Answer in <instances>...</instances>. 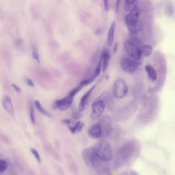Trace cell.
Masks as SVG:
<instances>
[{"label":"cell","instance_id":"6da1fadb","mask_svg":"<svg viewBox=\"0 0 175 175\" xmlns=\"http://www.w3.org/2000/svg\"><path fill=\"white\" fill-rule=\"evenodd\" d=\"M134 142L128 141L119 148L116 153L115 163L117 165H123L130 160L137 149Z\"/></svg>","mask_w":175,"mask_h":175},{"label":"cell","instance_id":"7a4b0ae2","mask_svg":"<svg viewBox=\"0 0 175 175\" xmlns=\"http://www.w3.org/2000/svg\"><path fill=\"white\" fill-rule=\"evenodd\" d=\"M82 157L86 166L93 171H100L102 162L96 155L93 146L84 149L82 152Z\"/></svg>","mask_w":175,"mask_h":175},{"label":"cell","instance_id":"3957f363","mask_svg":"<svg viewBox=\"0 0 175 175\" xmlns=\"http://www.w3.org/2000/svg\"><path fill=\"white\" fill-rule=\"evenodd\" d=\"M97 157L101 161L108 162L113 158V151L110 144L106 141H101L93 146Z\"/></svg>","mask_w":175,"mask_h":175},{"label":"cell","instance_id":"277c9868","mask_svg":"<svg viewBox=\"0 0 175 175\" xmlns=\"http://www.w3.org/2000/svg\"><path fill=\"white\" fill-rule=\"evenodd\" d=\"M139 42L136 39L127 40L124 44L125 51L131 59L138 61L141 57Z\"/></svg>","mask_w":175,"mask_h":175},{"label":"cell","instance_id":"5b68a950","mask_svg":"<svg viewBox=\"0 0 175 175\" xmlns=\"http://www.w3.org/2000/svg\"><path fill=\"white\" fill-rule=\"evenodd\" d=\"M113 91L114 96L117 98L126 97L128 93V87L126 82L121 79L115 81L113 85Z\"/></svg>","mask_w":175,"mask_h":175},{"label":"cell","instance_id":"8992f818","mask_svg":"<svg viewBox=\"0 0 175 175\" xmlns=\"http://www.w3.org/2000/svg\"><path fill=\"white\" fill-rule=\"evenodd\" d=\"M74 98L71 94H68V95L64 98L55 101L52 106L53 109H55L58 108L62 111L67 110L72 105Z\"/></svg>","mask_w":175,"mask_h":175},{"label":"cell","instance_id":"52a82bcc","mask_svg":"<svg viewBox=\"0 0 175 175\" xmlns=\"http://www.w3.org/2000/svg\"><path fill=\"white\" fill-rule=\"evenodd\" d=\"M105 108V103L103 100L96 101L92 105L91 117L92 119L96 120L100 118L103 114Z\"/></svg>","mask_w":175,"mask_h":175},{"label":"cell","instance_id":"ba28073f","mask_svg":"<svg viewBox=\"0 0 175 175\" xmlns=\"http://www.w3.org/2000/svg\"><path fill=\"white\" fill-rule=\"evenodd\" d=\"M102 128L103 137H109L113 133V127L111 118L109 116L103 117L98 122Z\"/></svg>","mask_w":175,"mask_h":175},{"label":"cell","instance_id":"9c48e42d","mask_svg":"<svg viewBox=\"0 0 175 175\" xmlns=\"http://www.w3.org/2000/svg\"><path fill=\"white\" fill-rule=\"evenodd\" d=\"M120 65L123 71L129 73H134L139 67L138 62L130 58H123L121 59Z\"/></svg>","mask_w":175,"mask_h":175},{"label":"cell","instance_id":"30bf717a","mask_svg":"<svg viewBox=\"0 0 175 175\" xmlns=\"http://www.w3.org/2000/svg\"><path fill=\"white\" fill-rule=\"evenodd\" d=\"M141 11L139 7L136 8L132 12H129L125 18V23L126 26L132 25L139 21Z\"/></svg>","mask_w":175,"mask_h":175},{"label":"cell","instance_id":"8fae6325","mask_svg":"<svg viewBox=\"0 0 175 175\" xmlns=\"http://www.w3.org/2000/svg\"><path fill=\"white\" fill-rule=\"evenodd\" d=\"M88 133L89 136L94 139H98L103 137L102 128L98 123L93 125L90 128Z\"/></svg>","mask_w":175,"mask_h":175},{"label":"cell","instance_id":"7c38bea8","mask_svg":"<svg viewBox=\"0 0 175 175\" xmlns=\"http://www.w3.org/2000/svg\"><path fill=\"white\" fill-rule=\"evenodd\" d=\"M2 103L4 109L12 116L15 115L14 107L12 104L11 101L10 97L7 95H4L2 97Z\"/></svg>","mask_w":175,"mask_h":175},{"label":"cell","instance_id":"4fadbf2b","mask_svg":"<svg viewBox=\"0 0 175 175\" xmlns=\"http://www.w3.org/2000/svg\"><path fill=\"white\" fill-rule=\"evenodd\" d=\"M94 88H95V85H94L91 88H90L89 90L88 91L87 93H85L83 96L82 97L78 106V111L80 112H82L84 110L88 99L89 98L92 92L93 91Z\"/></svg>","mask_w":175,"mask_h":175},{"label":"cell","instance_id":"5bb4252c","mask_svg":"<svg viewBox=\"0 0 175 175\" xmlns=\"http://www.w3.org/2000/svg\"><path fill=\"white\" fill-rule=\"evenodd\" d=\"M115 26L116 24L115 21H113L111 24L109 31L107 35V43L109 47H111L113 44L114 39V34H115Z\"/></svg>","mask_w":175,"mask_h":175},{"label":"cell","instance_id":"9a60e30c","mask_svg":"<svg viewBox=\"0 0 175 175\" xmlns=\"http://www.w3.org/2000/svg\"><path fill=\"white\" fill-rule=\"evenodd\" d=\"M102 57V70L103 71L107 69L109 65V61L110 59V54L106 49L103 50L101 54Z\"/></svg>","mask_w":175,"mask_h":175},{"label":"cell","instance_id":"2e32d148","mask_svg":"<svg viewBox=\"0 0 175 175\" xmlns=\"http://www.w3.org/2000/svg\"><path fill=\"white\" fill-rule=\"evenodd\" d=\"M138 7V2L135 0H127L125 2L124 8L126 12L128 13L135 10Z\"/></svg>","mask_w":175,"mask_h":175},{"label":"cell","instance_id":"e0dca14e","mask_svg":"<svg viewBox=\"0 0 175 175\" xmlns=\"http://www.w3.org/2000/svg\"><path fill=\"white\" fill-rule=\"evenodd\" d=\"M145 70L148 73V76L152 81H155L157 78V73L154 67L152 65H146L145 66Z\"/></svg>","mask_w":175,"mask_h":175},{"label":"cell","instance_id":"ac0fdd59","mask_svg":"<svg viewBox=\"0 0 175 175\" xmlns=\"http://www.w3.org/2000/svg\"><path fill=\"white\" fill-rule=\"evenodd\" d=\"M127 27L128 29V32H130L131 34L135 35L139 32L142 30V24L139 20L138 22H136V23L129 26Z\"/></svg>","mask_w":175,"mask_h":175},{"label":"cell","instance_id":"d6986e66","mask_svg":"<svg viewBox=\"0 0 175 175\" xmlns=\"http://www.w3.org/2000/svg\"><path fill=\"white\" fill-rule=\"evenodd\" d=\"M140 52L141 56L145 57H149L152 53L153 47L150 45H141L140 47Z\"/></svg>","mask_w":175,"mask_h":175},{"label":"cell","instance_id":"ffe728a7","mask_svg":"<svg viewBox=\"0 0 175 175\" xmlns=\"http://www.w3.org/2000/svg\"><path fill=\"white\" fill-rule=\"evenodd\" d=\"M85 125L84 123L82 121H78L73 126H69V128L70 132L73 134H75L76 132H80L82 130Z\"/></svg>","mask_w":175,"mask_h":175},{"label":"cell","instance_id":"44dd1931","mask_svg":"<svg viewBox=\"0 0 175 175\" xmlns=\"http://www.w3.org/2000/svg\"><path fill=\"white\" fill-rule=\"evenodd\" d=\"M34 103L35 107L37 108V110H39V112H41L42 114L44 115H45V116L49 117V118L52 117V115L50 113L43 108V106H42V105L39 101L35 100Z\"/></svg>","mask_w":175,"mask_h":175},{"label":"cell","instance_id":"7402d4cb","mask_svg":"<svg viewBox=\"0 0 175 175\" xmlns=\"http://www.w3.org/2000/svg\"><path fill=\"white\" fill-rule=\"evenodd\" d=\"M7 168V163L4 160L0 159V173L4 172Z\"/></svg>","mask_w":175,"mask_h":175},{"label":"cell","instance_id":"603a6c76","mask_svg":"<svg viewBox=\"0 0 175 175\" xmlns=\"http://www.w3.org/2000/svg\"><path fill=\"white\" fill-rule=\"evenodd\" d=\"M31 152L33 154V156L35 157V159H37V162L39 163H41V157H40L39 152H37V150L35 149V148H32L31 150Z\"/></svg>","mask_w":175,"mask_h":175},{"label":"cell","instance_id":"cb8c5ba5","mask_svg":"<svg viewBox=\"0 0 175 175\" xmlns=\"http://www.w3.org/2000/svg\"><path fill=\"white\" fill-rule=\"evenodd\" d=\"M30 119L33 125H35V118H34V109H33V105L31 104L30 106Z\"/></svg>","mask_w":175,"mask_h":175},{"label":"cell","instance_id":"d4e9b609","mask_svg":"<svg viewBox=\"0 0 175 175\" xmlns=\"http://www.w3.org/2000/svg\"><path fill=\"white\" fill-rule=\"evenodd\" d=\"M32 57H33V59H35V60L37 61L38 63H39V62H40V59H39V54L36 49H33V51H32Z\"/></svg>","mask_w":175,"mask_h":175},{"label":"cell","instance_id":"484cf974","mask_svg":"<svg viewBox=\"0 0 175 175\" xmlns=\"http://www.w3.org/2000/svg\"><path fill=\"white\" fill-rule=\"evenodd\" d=\"M49 150H50V153H51V155H52L53 156L55 159H60V158L59 154L55 151V150L53 148H52L51 146H50V147H49Z\"/></svg>","mask_w":175,"mask_h":175},{"label":"cell","instance_id":"4316f807","mask_svg":"<svg viewBox=\"0 0 175 175\" xmlns=\"http://www.w3.org/2000/svg\"><path fill=\"white\" fill-rule=\"evenodd\" d=\"M104 7H105V9L106 12H108L109 9V1L107 0H105L104 1Z\"/></svg>","mask_w":175,"mask_h":175},{"label":"cell","instance_id":"83f0119b","mask_svg":"<svg viewBox=\"0 0 175 175\" xmlns=\"http://www.w3.org/2000/svg\"><path fill=\"white\" fill-rule=\"evenodd\" d=\"M26 83L29 86L31 87H34V83L33 82V81L31 80V79H27L26 80Z\"/></svg>","mask_w":175,"mask_h":175},{"label":"cell","instance_id":"f1b7e54d","mask_svg":"<svg viewBox=\"0 0 175 175\" xmlns=\"http://www.w3.org/2000/svg\"><path fill=\"white\" fill-rule=\"evenodd\" d=\"M12 86L14 87V89L16 90V91H18V92H20L21 91V89H19V86H18L17 85H16V84H12Z\"/></svg>","mask_w":175,"mask_h":175},{"label":"cell","instance_id":"f546056e","mask_svg":"<svg viewBox=\"0 0 175 175\" xmlns=\"http://www.w3.org/2000/svg\"><path fill=\"white\" fill-rule=\"evenodd\" d=\"M62 123H64V124L68 125H69L71 123V121H70L69 119H67L62 120Z\"/></svg>","mask_w":175,"mask_h":175},{"label":"cell","instance_id":"4dcf8cb0","mask_svg":"<svg viewBox=\"0 0 175 175\" xmlns=\"http://www.w3.org/2000/svg\"><path fill=\"white\" fill-rule=\"evenodd\" d=\"M120 1H117L116 2V13H118L119 11V3H120Z\"/></svg>","mask_w":175,"mask_h":175},{"label":"cell","instance_id":"1f68e13d","mask_svg":"<svg viewBox=\"0 0 175 175\" xmlns=\"http://www.w3.org/2000/svg\"><path fill=\"white\" fill-rule=\"evenodd\" d=\"M118 44L117 43L115 44V45L113 47V52L114 53H116L117 50L118 49Z\"/></svg>","mask_w":175,"mask_h":175},{"label":"cell","instance_id":"d6a6232c","mask_svg":"<svg viewBox=\"0 0 175 175\" xmlns=\"http://www.w3.org/2000/svg\"><path fill=\"white\" fill-rule=\"evenodd\" d=\"M22 43V40L21 39H19L18 41H16V44L18 46L19 45Z\"/></svg>","mask_w":175,"mask_h":175}]
</instances>
